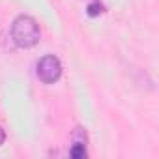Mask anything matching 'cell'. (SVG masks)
Instances as JSON below:
<instances>
[{
  "label": "cell",
  "instance_id": "1",
  "mask_svg": "<svg viewBox=\"0 0 159 159\" xmlns=\"http://www.w3.org/2000/svg\"><path fill=\"white\" fill-rule=\"evenodd\" d=\"M39 26L30 15H19L11 25V38L23 49L34 47L39 41Z\"/></svg>",
  "mask_w": 159,
  "mask_h": 159
},
{
  "label": "cell",
  "instance_id": "2",
  "mask_svg": "<svg viewBox=\"0 0 159 159\" xmlns=\"http://www.w3.org/2000/svg\"><path fill=\"white\" fill-rule=\"evenodd\" d=\"M60 75H62V64H60V60L56 56L47 54L38 62V77L43 83L52 84L60 79Z\"/></svg>",
  "mask_w": 159,
  "mask_h": 159
},
{
  "label": "cell",
  "instance_id": "4",
  "mask_svg": "<svg viewBox=\"0 0 159 159\" xmlns=\"http://www.w3.org/2000/svg\"><path fill=\"white\" fill-rule=\"evenodd\" d=\"M99 11H101V6H96V4H92V6L88 8V13H90V15H98Z\"/></svg>",
  "mask_w": 159,
  "mask_h": 159
},
{
  "label": "cell",
  "instance_id": "5",
  "mask_svg": "<svg viewBox=\"0 0 159 159\" xmlns=\"http://www.w3.org/2000/svg\"><path fill=\"white\" fill-rule=\"evenodd\" d=\"M4 140H6V133H4V129L0 127V146L4 144Z\"/></svg>",
  "mask_w": 159,
  "mask_h": 159
},
{
  "label": "cell",
  "instance_id": "3",
  "mask_svg": "<svg viewBox=\"0 0 159 159\" xmlns=\"http://www.w3.org/2000/svg\"><path fill=\"white\" fill-rule=\"evenodd\" d=\"M69 155H71L73 159H81V157H84V155H86L84 144H83V142H75V146L69 150Z\"/></svg>",
  "mask_w": 159,
  "mask_h": 159
}]
</instances>
